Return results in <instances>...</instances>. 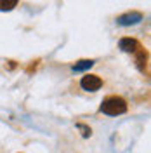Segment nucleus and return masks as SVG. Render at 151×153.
Listing matches in <instances>:
<instances>
[{
    "mask_svg": "<svg viewBox=\"0 0 151 153\" xmlns=\"http://www.w3.org/2000/svg\"><path fill=\"white\" fill-rule=\"evenodd\" d=\"M101 111L106 115H122L127 111V103L123 101L122 97H118V96H111V97H106L103 101V105H101Z\"/></svg>",
    "mask_w": 151,
    "mask_h": 153,
    "instance_id": "nucleus-1",
    "label": "nucleus"
},
{
    "mask_svg": "<svg viewBox=\"0 0 151 153\" xmlns=\"http://www.w3.org/2000/svg\"><path fill=\"white\" fill-rule=\"evenodd\" d=\"M80 85H82L84 91L94 92V91H97L99 87L103 85V80L97 75H85V76H82V80H80Z\"/></svg>",
    "mask_w": 151,
    "mask_h": 153,
    "instance_id": "nucleus-2",
    "label": "nucleus"
},
{
    "mask_svg": "<svg viewBox=\"0 0 151 153\" xmlns=\"http://www.w3.org/2000/svg\"><path fill=\"white\" fill-rule=\"evenodd\" d=\"M142 19V14L141 12H129V14H123L120 18L116 19L122 26H129V25H135Z\"/></svg>",
    "mask_w": 151,
    "mask_h": 153,
    "instance_id": "nucleus-3",
    "label": "nucleus"
},
{
    "mask_svg": "<svg viewBox=\"0 0 151 153\" xmlns=\"http://www.w3.org/2000/svg\"><path fill=\"white\" fill-rule=\"evenodd\" d=\"M120 49L125 51V52H135L137 49H141L139 42L134 40V38H122L120 40Z\"/></svg>",
    "mask_w": 151,
    "mask_h": 153,
    "instance_id": "nucleus-4",
    "label": "nucleus"
},
{
    "mask_svg": "<svg viewBox=\"0 0 151 153\" xmlns=\"http://www.w3.org/2000/svg\"><path fill=\"white\" fill-rule=\"evenodd\" d=\"M18 0H0V10H10L16 7Z\"/></svg>",
    "mask_w": 151,
    "mask_h": 153,
    "instance_id": "nucleus-5",
    "label": "nucleus"
},
{
    "mask_svg": "<svg viewBox=\"0 0 151 153\" xmlns=\"http://www.w3.org/2000/svg\"><path fill=\"white\" fill-rule=\"evenodd\" d=\"M92 66V61H87V59H84V61H80L78 65H75L73 66V70L75 71H80V70H85V68H90Z\"/></svg>",
    "mask_w": 151,
    "mask_h": 153,
    "instance_id": "nucleus-6",
    "label": "nucleus"
},
{
    "mask_svg": "<svg viewBox=\"0 0 151 153\" xmlns=\"http://www.w3.org/2000/svg\"><path fill=\"white\" fill-rule=\"evenodd\" d=\"M78 127L84 131V136H85V137H87V136H90V129H89V127H85V125H82V124L78 125Z\"/></svg>",
    "mask_w": 151,
    "mask_h": 153,
    "instance_id": "nucleus-7",
    "label": "nucleus"
}]
</instances>
